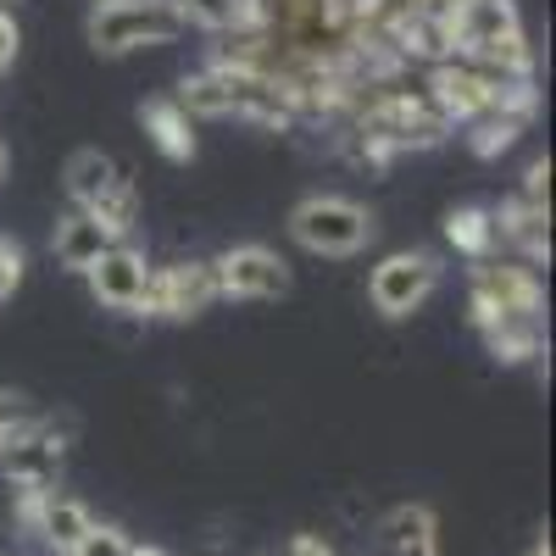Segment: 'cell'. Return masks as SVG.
<instances>
[{"label": "cell", "mask_w": 556, "mask_h": 556, "mask_svg": "<svg viewBox=\"0 0 556 556\" xmlns=\"http://www.w3.org/2000/svg\"><path fill=\"white\" fill-rule=\"evenodd\" d=\"M190 117H251L267 128H295V96L285 89V78H273L262 67H240V62H212L201 73H190L173 96Z\"/></svg>", "instance_id": "1"}, {"label": "cell", "mask_w": 556, "mask_h": 556, "mask_svg": "<svg viewBox=\"0 0 556 556\" xmlns=\"http://www.w3.org/2000/svg\"><path fill=\"white\" fill-rule=\"evenodd\" d=\"M468 312L473 329H495V323H518V317H545V285L540 273L518 256H479L473 262V285H468Z\"/></svg>", "instance_id": "2"}, {"label": "cell", "mask_w": 556, "mask_h": 556, "mask_svg": "<svg viewBox=\"0 0 556 556\" xmlns=\"http://www.w3.org/2000/svg\"><path fill=\"white\" fill-rule=\"evenodd\" d=\"M190 34L178 0H96L89 12V45L106 56L146 51V45H173Z\"/></svg>", "instance_id": "3"}, {"label": "cell", "mask_w": 556, "mask_h": 556, "mask_svg": "<svg viewBox=\"0 0 556 556\" xmlns=\"http://www.w3.org/2000/svg\"><path fill=\"white\" fill-rule=\"evenodd\" d=\"M290 235L317 256H356L374 240V212L351 195H306L290 212Z\"/></svg>", "instance_id": "4"}, {"label": "cell", "mask_w": 556, "mask_h": 556, "mask_svg": "<svg viewBox=\"0 0 556 556\" xmlns=\"http://www.w3.org/2000/svg\"><path fill=\"white\" fill-rule=\"evenodd\" d=\"M67 440L73 424H56V417H34V424L0 451V468H7V484L17 495H39V490H56L62 479V462H67Z\"/></svg>", "instance_id": "5"}, {"label": "cell", "mask_w": 556, "mask_h": 556, "mask_svg": "<svg viewBox=\"0 0 556 556\" xmlns=\"http://www.w3.org/2000/svg\"><path fill=\"white\" fill-rule=\"evenodd\" d=\"M434 290H440V256L429 251H395L367 278V295H374L384 317H412Z\"/></svg>", "instance_id": "6"}, {"label": "cell", "mask_w": 556, "mask_h": 556, "mask_svg": "<svg viewBox=\"0 0 556 556\" xmlns=\"http://www.w3.org/2000/svg\"><path fill=\"white\" fill-rule=\"evenodd\" d=\"M217 295V273L212 262H167V267H151V285H146V317H167V323H184V317H201Z\"/></svg>", "instance_id": "7"}, {"label": "cell", "mask_w": 556, "mask_h": 556, "mask_svg": "<svg viewBox=\"0 0 556 556\" xmlns=\"http://www.w3.org/2000/svg\"><path fill=\"white\" fill-rule=\"evenodd\" d=\"M212 273H217V295H228V301H273V295L290 290L285 256L267 251V245H235V251H223L212 262Z\"/></svg>", "instance_id": "8"}, {"label": "cell", "mask_w": 556, "mask_h": 556, "mask_svg": "<svg viewBox=\"0 0 556 556\" xmlns=\"http://www.w3.org/2000/svg\"><path fill=\"white\" fill-rule=\"evenodd\" d=\"M89 290H96V301L106 312H123V317H146V285H151V262L139 256L134 245H112L96 267H84Z\"/></svg>", "instance_id": "9"}, {"label": "cell", "mask_w": 556, "mask_h": 556, "mask_svg": "<svg viewBox=\"0 0 556 556\" xmlns=\"http://www.w3.org/2000/svg\"><path fill=\"white\" fill-rule=\"evenodd\" d=\"M17 518H23V529L45 545V551H56V556H67L84 534H89V506L84 501H73V495H62V490H39V495H17Z\"/></svg>", "instance_id": "10"}, {"label": "cell", "mask_w": 556, "mask_h": 556, "mask_svg": "<svg viewBox=\"0 0 556 556\" xmlns=\"http://www.w3.org/2000/svg\"><path fill=\"white\" fill-rule=\"evenodd\" d=\"M490 217H495V245H506V256H518L529 267L551 262V206H534L529 195H513Z\"/></svg>", "instance_id": "11"}, {"label": "cell", "mask_w": 556, "mask_h": 556, "mask_svg": "<svg viewBox=\"0 0 556 556\" xmlns=\"http://www.w3.org/2000/svg\"><path fill=\"white\" fill-rule=\"evenodd\" d=\"M523 17H518V0H468L462 17L451 23V56H479L490 51L495 39L518 34Z\"/></svg>", "instance_id": "12"}, {"label": "cell", "mask_w": 556, "mask_h": 556, "mask_svg": "<svg viewBox=\"0 0 556 556\" xmlns=\"http://www.w3.org/2000/svg\"><path fill=\"white\" fill-rule=\"evenodd\" d=\"M534 112H540V96H506V101L484 106L473 123H462V134H468V146L479 156H501V151H513L518 139H523V128L534 123Z\"/></svg>", "instance_id": "13"}, {"label": "cell", "mask_w": 556, "mask_h": 556, "mask_svg": "<svg viewBox=\"0 0 556 556\" xmlns=\"http://www.w3.org/2000/svg\"><path fill=\"white\" fill-rule=\"evenodd\" d=\"M374 545L379 556H440V523L429 506H390V513L374 523Z\"/></svg>", "instance_id": "14"}, {"label": "cell", "mask_w": 556, "mask_h": 556, "mask_svg": "<svg viewBox=\"0 0 556 556\" xmlns=\"http://www.w3.org/2000/svg\"><path fill=\"white\" fill-rule=\"evenodd\" d=\"M112 245H117V235H112V228H106L96 212H84V206H73V212L56 223V262L73 267V273L96 267Z\"/></svg>", "instance_id": "15"}, {"label": "cell", "mask_w": 556, "mask_h": 556, "mask_svg": "<svg viewBox=\"0 0 556 556\" xmlns=\"http://www.w3.org/2000/svg\"><path fill=\"white\" fill-rule=\"evenodd\" d=\"M139 123H146L151 146H156L167 162H190V156H195V117L184 112L178 101H151V106H139Z\"/></svg>", "instance_id": "16"}, {"label": "cell", "mask_w": 556, "mask_h": 556, "mask_svg": "<svg viewBox=\"0 0 556 556\" xmlns=\"http://www.w3.org/2000/svg\"><path fill=\"white\" fill-rule=\"evenodd\" d=\"M117 178H123V167H117L106 151H78V156L67 162V195H73V206L89 212Z\"/></svg>", "instance_id": "17"}, {"label": "cell", "mask_w": 556, "mask_h": 556, "mask_svg": "<svg viewBox=\"0 0 556 556\" xmlns=\"http://www.w3.org/2000/svg\"><path fill=\"white\" fill-rule=\"evenodd\" d=\"M445 240L456 245V256H468V262L501 251V245H495V217H490V206H456V212L445 217Z\"/></svg>", "instance_id": "18"}, {"label": "cell", "mask_w": 556, "mask_h": 556, "mask_svg": "<svg viewBox=\"0 0 556 556\" xmlns=\"http://www.w3.org/2000/svg\"><path fill=\"white\" fill-rule=\"evenodd\" d=\"M484 345L501 362H534L545 351V317H518V323H495L484 329Z\"/></svg>", "instance_id": "19"}, {"label": "cell", "mask_w": 556, "mask_h": 556, "mask_svg": "<svg viewBox=\"0 0 556 556\" xmlns=\"http://www.w3.org/2000/svg\"><path fill=\"white\" fill-rule=\"evenodd\" d=\"M178 12L206 34H235L256 23V0H178Z\"/></svg>", "instance_id": "20"}, {"label": "cell", "mask_w": 556, "mask_h": 556, "mask_svg": "<svg viewBox=\"0 0 556 556\" xmlns=\"http://www.w3.org/2000/svg\"><path fill=\"white\" fill-rule=\"evenodd\" d=\"M89 212H96V217H101V223L112 228V235L123 240L128 228H134V217H139V195H134V184H128V178H117L112 190H106V195H101L96 206H89Z\"/></svg>", "instance_id": "21"}, {"label": "cell", "mask_w": 556, "mask_h": 556, "mask_svg": "<svg viewBox=\"0 0 556 556\" xmlns=\"http://www.w3.org/2000/svg\"><path fill=\"white\" fill-rule=\"evenodd\" d=\"M134 545H128V534L123 529H112V523H89V534L67 551V556H128Z\"/></svg>", "instance_id": "22"}, {"label": "cell", "mask_w": 556, "mask_h": 556, "mask_svg": "<svg viewBox=\"0 0 556 556\" xmlns=\"http://www.w3.org/2000/svg\"><path fill=\"white\" fill-rule=\"evenodd\" d=\"M34 424V412H28V401L23 395H7V390H0V451H7L23 429Z\"/></svg>", "instance_id": "23"}, {"label": "cell", "mask_w": 556, "mask_h": 556, "mask_svg": "<svg viewBox=\"0 0 556 556\" xmlns=\"http://www.w3.org/2000/svg\"><path fill=\"white\" fill-rule=\"evenodd\" d=\"M17 285H23V251L12 240H0V301H12Z\"/></svg>", "instance_id": "24"}, {"label": "cell", "mask_w": 556, "mask_h": 556, "mask_svg": "<svg viewBox=\"0 0 556 556\" xmlns=\"http://www.w3.org/2000/svg\"><path fill=\"white\" fill-rule=\"evenodd\" d=\"M518 195H529L534 206H551V162H534V167H529V178H523Z\"/></svg>", "instance_id": "25"}, {"label": "cell", "mask_w": 556, "mask_h": 556, "mask_svg": "<svg viewBox=\"0 0 556 556\" xmlns=\"http://www.w3.org/2000/svg\"><path fill=\"white\" fill-rule=\"evenodd\" d=\"M17 45H23V28H17V17H12V12H0V73H7V67L17 62Z\"/></svg>", "instance_id": "26"}, {"label": "cell", "mask_w": 556, "mask_h": 556, "mask_svg": "<svg viewBox=\"0 0 556 556\" xmlns=\"http://www.w3.org/2000/svg\"><path fill=\"white\" fill-rule=\"evenodd\" d=\"M462 7H468V0H417V12L434 17V23H445V28L462 17Z\"/></svg>", "instance_id": "27"}, {"label": "cell", "mask_w": 556, "mask_h": 556, "mask_svg": "<svg viewBox=\"0 0 556 556\" xmlns=\"http://www.w3.org/2000/svg\"><path fill=\"white\" fill-rule=\"evenodd\" d=\"M290 556H334V545L323 540V534H295L290 540Z\"/></svg>", "instance_id": "28"}, {"label": "cell", "mask_w": 556, "mask_h": 556, "mask_svg": "<svg viewBox=\"0 0 556 556\" xmlns=\"http://www.w3.org/2000/svg\"><path fill=\"white\" fill-rule=\"evenodd\" d=\"M128 556H167V551H156V545H134Z\"/></svg>", "instance_id": "29"}, {"label": "cell", "mask_w": 556, "mask_h": 556, "mask_svg": "<svg viewBox=\"0 0 556 556\" xmlns=\"http://www.w3.org/2000/svg\"><path fill=\"white\" fill-rule=\"evenodd\" d=\"M0 184H7V146H0Z\"/></svg>", "instance_id": "30"}, {"label": "cell", "mask_w": 556, "mask_h": 556, "mask_svg": "<svg viewBox=\"0 0 556 556\" xmlns=\"http://www.w3.org/2000/svg\"><path fill=\"white\" fill-rule=\"evenodd\" d=\"M529 556H551V545H540V551H529Z\"/></svg>", "instance_id": "31"}]
</instances>
